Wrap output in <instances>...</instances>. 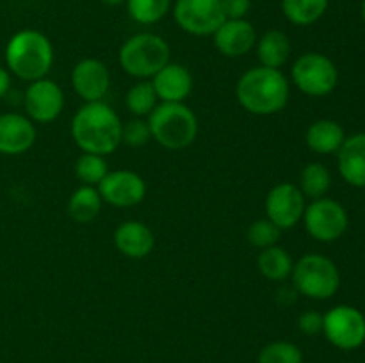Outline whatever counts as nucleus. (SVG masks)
I'll use <instances>...</instances> for the list:
<instances>
[{
    "instance_id": "obj_1",
    "label": "nucleus",
    "mask_w": 365,
    "mask_h": 363,
    "mask_svg": "<svg viewBox=\"0 0 365 363\" xmlns=\"http://www.w3.org/2000/svg\"><path fill=\"white\" fill-rule=\"evenodd\" d=\"M121 134V117L106 102L84 103L71 117V137L82 153L110 155L123 144Z\"/></svg>"
},
{
    "instance_id": "obj_2",
    "label": "nucleus",
    "mask_w": 365,
    "mask_h": 363,
    "mask_svg": "<svg viewBox=\"0 0 365 363\" xmlns=\"http://www.w3.org/2000/svg\"><path fill=\"white\" fill-rule=\"evenodd\" d=\"M237 102L253 116H273L287 107L291 82L282 70L266 66L250 68L235 85Z\"/></svg>"
},
{
    "instance_id": "obj_3",
    "label": "nucleus",
    "mask_w": 365,
    "mask_h": 363,
    "mask_svg": "<svg viewBox=\"0 0 365 363\" xmlns=\"http://www.w3.org/2000/svg\"><path fill=\"white\" fill-rule=\"evenodd\" d=\"M4 57L11 75L20 80L34 82L48 75L56 52L48 36L36 28H24L11 36Z\"/></svg>"
},
{
    "instance_id": "obj_4",
    "label": "nucleus",
    "mask_w": 365,
    "mask_h": 363,
    "mask_svg": "<svg viewBox=\"0 0 365 363\" xmlns=\"http://www.w3.org/2000/svg\"><path fill=\"white\" fill-rule=\"evenodd\" d=\"M152 139L163 148L177 152L189 148L198 137V117L191 107L182 103H157L148 116Z\"/></svg>"
},
{
    "instance_id": "obj_5",
    "label": "nucleus",
    "mask_w": 365,
    "mask_h": 363,
    "mask_svg": "<svg viewBox=\"0 0 365 363\" xmlns=\"http://www.w3.org/2000/svg\"><path fill=\"white\" fill-rule=\"evenodd\" d=\"M171 48L166 39L153 32H139L125 39L118 52L121 70L139 80H148L170 63Z\"/></svg>"
},
{
    "instance_id": "obj_6",
    "label": "nucleus",
    "mask_w": 365,
    "mask_h": 363,
    "mask_svg": "<svg viewBox=\"0 0 365 363\" xmlns=\"http://www.w3.org/2000/svg\"><path fill=\"white\" fill-rule=\"evenodd\" d=\"M292 287L298 294L316 301L331 299L341 288V273L335 262L319 253L303 255L292 269Z\"/></svg>"
},
{
    "instance_id": "obj_7",
    "label": "nucleus",
    "mask_w": 365,
    "mask_h": 363,
    "mask_svg": "<svg viewBox=\"0 0 365 363\" xmlns=\"http://www.w3.org/2000/svg\"><path fill=\"white\" fill-rule=\"evenodd\" d=\"M292 84L303 95L323 98L331 95L339 84V70L334 60L321 52H305L291 68Z\"/></svg>"
},
{
    "instance_id": "obj_8",
    "label": "nucleus",
    "mask_w": 365,
    "mask_h": 363,
    "mask_svg": "<svg viewBox=\"0 0 365 363\" xmlns=\"http://www.w3.org/2000/svg\"><path fill=\"white\" fill-rule=\"evenodd\" d=\"M303 226L307 233L317 242H335L346 233L349 226L348 210L342 203L331 198L312 199L303 212Z\"/></svg>"
},
{
    "instance_id": "obj_9",
    "label": "nucleus",
    "mask_w": 365,
    "mask_h": 363,
    "mask_svg": "<svg viewBox=\"0 0 365 363\" xmlns=\"http://www.w3.org/2000/svg\"><path fill=\"white\" fill-rule=\"evenodd\" d=\"M323 333L334 347L355 351L365 344V315L356 306H334L323 315Z\"/></svg>"
},
{
    "instance_id": "obj_10",
    "label": "nucleus",
    "mask_w": 365,
    "mask_h": 363,
    "mask_svg": "<svg viewBox=\"0 0 365 363\" xmlns=\"http://www.w3.org/2000/svg\"><path fill=\"white\" fill-rule=\"evenodd\" d=\"M173 20L189 36H212L225 18L221 0H175Z\"/></svg>"
},
{
    "instance_id": "obj_11",
    "label": "nucleus",
    "mask_w": 365,
    "mask_h": 363,
    "mask_svg": "<svg viewBox=\"0 0 365 363\" xmlns=\"http://www.w3.org/2000/svg\"><path fill=\"white\" fill-rule=\"evenodd\" d=\"M24 105L31 121L39 125L52 123L64 110V93L52 78H39L29 82L24 93Z\"/></svg>"
},
{
    "instance_id": "obj_12",
    "label": "nucleus",
    "mask_w": 365,
    "mask_h": 363,
    "mask_svg": "<svg viewBox=\"0 0 365 363\" xmlns=\"http://www.w3.org/2000/svg\"><path fill=\"white\" fill-rule=\"evenodd\" d=\"M266 217L282 231L291 230L302 221L307 198L299 187L291 182L277 184L266 196Z\"/></svg>"
},
{
    "instance_id": "obj_13",
    "label": "nucleus",
    "mask_w": 365,
    "mask_h": 363,
    "mask_svg": "<svg viewBox=\"0 0 365 363\" xmlns=\"http://www.w3.org/2000/svg\"><path fill=\"white\" fill-rule=\"evenodd\" d=\"M102 201L116 209H130L146 198V182L132 169L109 171L96 185Z\"/></svg>"
},
{
    "instance_id": "obj_14",
    "label": "nucleus",
    "mask_w": 365,
    "mask_h": 363,
    "mask_svg": "<svg viewBox=\"0 0 365 363\" xmlns=\"http://www.w3.org/2000/svg\"><path fill=\"white\" fill-rule=\"evenodd\" d=\"M71 88L86 103L103 102L110 88L109 68L95 57L81 59L71 70Z\"/></svg>"
},
{
    "instance_id": "obj_15",
    "label": "nucleus",
    "mask_w": 365,
    "mask_h": 363,
    "mask_svg": "<svg viewBox=\"0 0 365 363\" xmlns=\"http://www.w3.org/2000/svg\"><path fill=\"white\" fill-rule=\"evenodd\" d=\"M212 39L221 56L237 59L255 48L259 36L253 23L242 18V20H225L212 34Z\"/></svg>"
},
{
    "instance_id": "obj_16",
    "label": "nucleus",
    "mask_w": 365,
    "mask_h": 363,
    "mask_svg": "<svg viewBox=\"0 0 365 363\" xmlns=\"http://www.w3.org/2000/svg\"><path fill=\"white\" fill-rule=\"evenodd\" d=\"M36 139H38L36 123L29 120L25 114H0V153L2 155H24L34 146Z\"/></svg>"
},
{
    "instance_id": "obj_17",
    "label": "nucleus",
    "mask_w": 365,
    "mask_h": 363,
    "mask_svg": "<svg viewBox=\"0 0 365 363\" xmlns=\"http://www.w3.org/2000/svg\"><path fill=\"white\" fill-rule=\"evenodd\" d=\"M152 85L160 102L182 103L191 96L192 93V73L189 68L178 63H168L163 70L157 71L152 77Z\"/></svg>"
},
{
    "instance_id": "obj_18",
    "label": "nucleus",
    "mask_w": 365,
    "mask_h": 363,
    "mask_svg": "<svg viewBox=\"0 0 365 363\" xmlns=\"http://www.w3.org/2000/svg\"><path fill=\"white\" fill-rule=\"evenodd\" d=\"M114 246L127 258L141 260L146 258L155 248V235L143 221H123L114 230Z\"/></svg>"
},
{
    "instance_id": "obj_19",
    "label": "nucleus",
    "mask_w": 365,
    "mask_h": 363,
    "mask_svg": "<svg viewBox=\"0 0 365 363\" xmlns=\"http://www.w3.org/2000/svg\"><path fill=\"white\" fill-rule=\"evenodd\" d=\"M337 166L346 184L365 189V132L346 137L337 152Z\"/></svg>"
},
{
    "instance_id": "obj_20",
    "label": "nucleus",
    "mask_w": 365,
    "mask_h": 363,
    "mask_svg": "<svg viewBox=\"0 0 365 363\" xmlns=\"http://www.w3.org/2000/svg\"><path fill=\"white\" fill-rule=\"evenodd\" d=\"M346 132L342 125L335 120H317L307 128L305 142L309 149L317 155L337 153L346 141Z\"/></svg>"
},
{
    "instance_id": "obj_21",
    "label": "nucleus",
    "mask_w": 365,
    "mask_h": 363,
    "mask_svg": "<svg viewBox=\"0 0 365 363\" xmlns=\"http://www.w3.org/2000/svg\"><path fill=\"white\" fill-rule=\"evenodd\" d=\"M257 57H259L260 66L274 68L280 70L291 57V39L285 32L278 31V28H271V31L264 32L259 39H257Z\"/></svg>"
},
{
    "instance_id": "obj_22",
    "label": "nucleus",
    "mask_w": 365,
    "mask_h": 363,
    "mask_svg": "<svg viewBox=\"0 0 365 363\" xmlns=\"http://www.w3.org/2000/svg\"><path fill=\"white\" fill-rule=\"evenodd\" d=\"M102 205L103 201L98 189L93 187V185H81L68 198L66 212L75 223L89 224L100 216Z\"/></svg>"
},
{
    "instance_id": "obj_23",
    "label": "nucleus",
    "mask_w": 365,
    "mask_h": 363,
    "mask_svg": "<svg viewBox=\"0 0 365 363\" xmlns=\"http://www.w3.org/2000/svg\"><path fill=\"white\" fill-rule=\"evenodd\" d=\"M257 267H259V273L266 280L282 283L287 278H291L292 269H294V260H292L291 253L287 249L277 244L271 246V248L260 249Z\"/></svg>"
},
{
    "instance_id": "obj_24",
    "label": "nucleus",
    "mask_w": 365,
    "mask_h": 363,
    "mask_svg": "<svg viewBox=\"0 0 365 363\" xmlns=\"http://www.w3.org/2000/svg\"><path fill=\"white\" fill-rule=\"evenodd\" d=\"M282 13L298 27H309L319 21L328 9V0H282Z\"/></svg>"
},
{
    "instance_id": "obj_25",
    "label": "nucleus",
    "mask_w": 365,
    "mask_h": 363,
    "mask_svg": "<svg viewBox=\"0 0 365 363\" xmlns=\"http://www.w3.org/2000/svg\"><path fill=\"white\" fill-rule=\"evenodd\" d=\"M299 191L309 199H319L327 196L331 187V174L321 162H309L299 174Z\"/></svg>"
},
{
    "instance_id": "obj_26",
    "label": "nucleus",
    "mask_w": 365,
    "mask_h": 363,
    "mask_svg": "<svg viewBox=\"0 0 365 363\" xmlns=\"http://www.w3.org/2000/svg\"><path fill=\"white\" fill-rule=\"evenodd\" d=\"M128 16L139 25H155L170 13L171 0H127Z\"/></svg>"
},
{
    "instance_id": "obj_27",
    "label": "nucleus",
    "mask_w": 365,
    "mask_h": 363,
    "mask_svg": "<svg viewBox=\"0 0 365 363\" xmlns=\"http://www.w3.org/2000/svg\"><path fill=\"white\" fill-rule=\"evenodd\" d=\"M157 102H159V98H157L155 89H153L150 80L135 82L134 85H130V89L127 91V96H125L127 109L135 117L150 116V112L157 107Z\"/></svg>"
},
{
    "instance_id": "obj_28",
    "label": "nucleus",
    "mask_w": 365,
    "mask_h": 363,
    "mask_svg": "<svg viewBox=\"0 0 365 363\" xmlns=\"http://www.w3.org/2000/svg\"><path fill=\"white\" fill-rule=\"evenodd\" d=\"M109 173V166H107L106 157L95 155V153H82L77 160H75V177L82 185H96L106 178Z\"/></svg>"
},
{
    "instance_id": "obj_29",
    "label": "nucleus",
    "mask_w": 365,
    "mask_h": 363,
    "mask_svg": "<svg viewBox=\"0 0 365 363\" xmlns=\"http://www.w3.org/2000/svg\"><path fill=\"white\" fill-rule=\"evenodd\" d=\"M259 363H303V352L292 342L274 340L260 349Z\"/></svg>"
},
{
    "instance_id": "obj_30",
    "label": "nucleus",
    "mask_w": 365,
    "mask_h": 363,
    "mask_svg": "<svg viewBox=\"0 0 365 363\" xmlns=\"http://www.w3.org/2000/svg\"><path fill=\"white\" fill-rule=\"evenodd\" d=\"M282 230L274 223H271L267 217L262 219H257L255 223H252L246 231V238L252 246L259 249L271 248V246H277L280 241Z\"/></svg>"
},
{
    "instance_id": "obj_31",
    "label": "nucleus",
    "mask_w": 365,
    "mask_h": 363,
    "mask_svg": "<svg viewBox=\"0 0 365 363\" xmlns=\"http://www.w3.org/2000/svg\"><path fill=\"white\" fill-rule=\"evenodd\" d=\"M152 141V130H150L148 121L143 117H134L123 125V134H121V142H125L130 148H141Z\"/></svg>"
},
{
    "instance_id": "obj_32",
    "label": "nucleus",
    "mask_w": 365,
    "mask_h": 363,
    "mask_svg": "<svg viewBox=\"0 0 365 363\" xmlns=\"http://www.w3.org/2000/svg\"><path fill=\"white\" fill-rule=\"evenodd\" d=\"M298 330L307 337H316L323 333V313L316 310H307L298 317Z\"/></svg>"
},
{
    "instance_id": "obj_33",
    "label": "nucleus",
    "mask_w": 365,
    "mask_h": 363,
    "mask_svg": "<svg viewBox=\"0 0 365 363\" xmlns=\"http://www.w3.org/2000/svg\"><path fill=\"white\" fill-rule=\"evenodd\" d=\"M221 7L227 20H242L252 9V0H221Z\"/></svg>"
},
{
    "instance_id": "obj_34",
    "label": "nucleus",
    "mask_w": 365,
    "mask_h": 363,
    "mask_svg": "<svg viewBox=\"0 0 365 363\" xmlns=\"http://www.w3.org/2000/svg\"><path fill=\"white\" fill-rule=\"evenodd\" d=\"M9 89H11V73L7 71V68L0 66V100L6 98Z\"/></svg>"
},
{
    "instance_id": "obj_35",
    "label": "nucleus",
    "mask_w": 365,
    "mask_h": 363,
    "mask_svg": "<svg viewBox=\"0 0 365 363\" xmlns=\"http://www.w3.org/2000/svg\"><path fill=\"white\" fill-rule=\"evenodd\" d=\"M100 2H102L103 6L116 7V6H121V4H125V2H127V0H100Z\"/></svg>"
},
{
    "instance_id": "obj_36",
    "label": "nucleus",
    "mask_w": 365,
    "mask_h": 363,
    "mask_svg": "<svg viewBox=\"0 0 365 363\" xmlns=\"http://www.w3.org/2000/svg\"><path fill=\"white\" fill-rule=\"evenodd\" d=\"M360 14H362V20H364V23H365V0L362 2V9H360Z\"/></svg>"
}]
</instances>
